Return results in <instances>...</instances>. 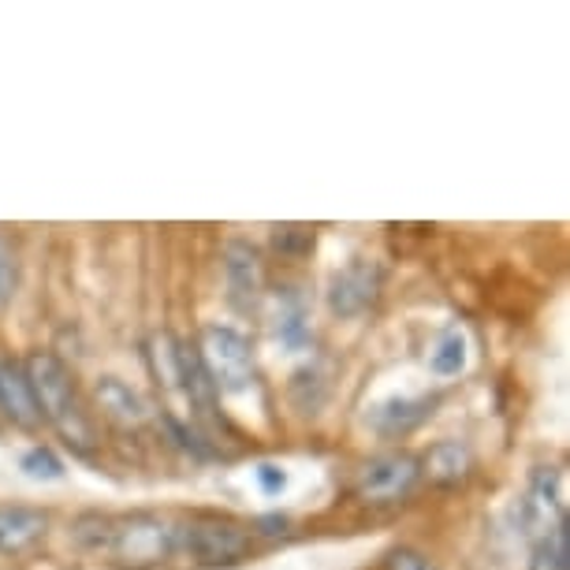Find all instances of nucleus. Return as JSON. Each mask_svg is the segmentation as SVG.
I'll list each match as a JSON object with an SVG mask.
<instances>
[{
	"label": "nucleus",
	"instance_id": "f257e3e1",
	"mask_svg": "<svg viewBox=\"0 0 570 570\" xmlns=\"http://www.w3.org/2000/svg\"><path fill=\"white\" fill-rule=\"evenodd\" d=\"M75 541L120 570H157L176 559V522L157 511H94L75 522Z\"/></svg>",
	"mask_w": 570,
	"mask_h": 570
},
{
	"label": "nucleus",
	"instance_id": "f03ea898",
	"mask_svg": "<svg viewBox=\"0 0 570 570\" xmlns=\"http://www.w3.org/2000/svg\"><path fill=\"white\" fill-rule=\"evenodd\" d=\"M23 373L30 381V392H35L41 425H49L63 440V448H71L75 455L90 459L101 444L98 422H94L90 406H86L68 365L52 351H30L23 358Z\"/></svg>",
	"mask_w": 570,
	"mask_h": 570
},
{
	"label": "nucleus",
	"instance_id": "7ed1b4c3",
	"mask_svg": "<svg viewBox=\"0 0 570 570\" xmlns=\"http://www.w3.org/2000/svg\"><path fill=\"white\" fill-rule=\"evenodd\" d=\"M254 533L250 525L228 519V514H190L187 522H176V556H187L190 563L220 570L235 567L250 556Z\"/></svg>",
	"mask_w": 570,
	"mask_h": 570
},
{
	"label": "nucleus",
	"instance_id": "20e7f679",
	"mask_svg": "<svg viewBox=\"0 0 570 570\" xmlns=\"http://www.w3.org/2000/svg\"><path fill=\"white\" fill-rule=\"evenodd\" d=\"M198 362L206 370L209 384L217 395H243L254 389L257 365H254V347L239 328L232 325H206L198 332Z\"/></svg>",
	"mask_w": 570,
	"mask_h": 570
},
{
	"label": "nucleus",
	"instance_id": "39448f33",
	"mask_svg": "<svg viewBox=\"0 0 570 570\" xmlns=\"http://www.w3.org/2000/svg\"><path fill=\"white\" fill-rule=\"evenodd\" d=\"M417 481H422V470H417L414 451H381V455L365 459L354 473L351 497L362 508H392L411 497Z\"/></svg>",
	"mask_w": 570,
	"mask_h": 570
},
{
	"label": "nucleus",
	"instance_id": "423d86ee",
	"mask_svg": "<svg viewBox=\"0 0 570 570\" xmlns=\"http://www.w3.org/2000/svg\"><path fill=\"white\" fill-rule=\"evenodd\" d=\"M384 287V268L370 257H354L340 273L328 279V309L336 317H362L365 309L376 306Z\"/></svg>",
	"mask_w": 570,
	"mask_h": 570
},
{
	"label": "nucleus",
	"instance_id": "0eeeda50",
	"mask_svg": "<svg viewBox=\"0 0 570 570\" xmlns=\"http://www.w3.org/2000/svg\"><path fill=\"white\" fill-rule=\"evenodd\" d=\"M522 525L530 541H544L559 525H567V503H563V473L556 466H537L522 500Z\"/></svg>",
	"mask_w": 570,
	"mask_h": 570
},
{
	"label": "nucleus",
	"instance_id": "6e6552de",
	"mask_svg": "<svg viewBox=\"0 0 570 570\" xmlns=\"http://www.w3.org/2000/svg\"><path fill=\"white\" fill-rule=\"evenodd\" d=\"M417 470H422V481H429L433 489H459L473 478L478 459H473V448L466 440H436V444H429L425 455H417Z\"/></svg>",
	"mask_w": 570,
	"mask_h": 570
},
{
	"label": "nucleus",
	"instance_id": "1a4fd4ad",
	"mask_svg": "<svg viewBox=\"0 0 570 570\" xmlns=\"http://www.w3.org/2000/svg\"><path fill=\"white\" fill-rule=\"evenodd\" d=\"M224 276H228V295L239 309H250L265 292V265L257 246L246 239H232L224 246Z\"/></svg>",
	"mask_w": 570,
	"mask_h": 570
},
{
	"label": "nucleus",
	"instance_id": "9d476101",
	"mask_svg": "<svg viewBox=\"0 0 570 570\" xmlns=\"http://www.w3.org/2000/svg\"><path fill=\"white\" fill-rule=\"evenodd\" d=\"M0 414H4V422L23 429V433H38L41 429L35 392H30L23 362L16 358H0Z\"/></svg>",
	"mask_w": 570,
	"mask_h": 570
},
{
	"label": "nucleus",
	"instance_id": "9b49d317",
	"mask_svg": "<svg viewBox=\"0 0 570 570\" xmlns=\"http://www.w3.org/2000/svg\"><path fill=\"white\" fill-rule=\"evenodd\" d=\"M49 533V514L30 503H0V556H23Z\"/></svg>",
	"mask_w": 570,
	"mask_h": 570
},
{
	"label": "nucleus",
	"instance_id": "f8f14e48",
	"mask_svg": "<svg viewBox=\"0 0 570 570\" xmlns=\"http://www.w3.org/2000/svg\"><path fill=\"white\" fill-rule=\"evenodd\" d=\"M429 414H433V403L429 400H414V395H389V400L370 406V417H365V422L373 425V433L395 440V436L414 433Z\"/></svg>",
	"mask_w": 570,
	"mask_h": 570
},
{
	"label": "nucleus",
	"instance_id": "ddd939ff",
	"mask_svg": "<svg viewBox=\"0 0 570 570\" xmlns=\"http://www.w3.org/2000/svg\"><path fill=\"white\" fill-rule=\"evenodd\" d=\"M94 400H98L101 414L112 417L116 425L138 429L149 422L146 400L127 381H120V376H98V381H94Z\"/></svg>",
	"mask_w": 570,
	"mask_h": 570
},
{
	"label": "nucleus",
	"instance_id": "4468645a",
	"mask_svg": "<svg viewBox=\"0 0 570 570\" xmlns=\"http://www.w3.org/2000/svg\"><path fill=\"white\" fill-rule=\"evenodd\" d=\"M149 373L160 384V392L179 395V373H183V343L171 332H154L146 343Z\"/></svg>",
	"mask_w": 570,
	"mask_h": 570
},
{
	"label": "nucleus",
	"instance_id": "2eb2a0df",
	"mask_svg": "<svg viewBox=\"0 0 570 570\" xmlns=\"http://www.w3.org/2000/svg\"><path fill=\"white\" fill-rule=\"evenodd\" d=\"M429 370L436 376H459L466 370V336L459 328H448L436 340V347L429 351Z\"/></svg>",
	"mask_w": 570,
	"mask_h": 570
},
{
	"label": "nucleus",
	"instance_id": "dca6fc26",
	"mask_svg": "<svg viewBox=\"0 0 570 570\" xmlns=\"http://www.w3.org/2000/svg\"><path fill=\"white\" fill-rule=\"evenodd\" d=\"M530 570H570V533H567V525H559V530L548 533L544 541H533Z\"/></svg>",
	"mask_w": 570,
	"mask_h": 570
},
{
	"label": "nucleus",
	"instance_id": "f3484780",
	"mask_svg": "<svg viewBox=\"0 0 570 570\" xmlns=\"http://www.w3.org/2000/svg\"><path fill=\"white\" fill-rule=\"evenodd\" d=\"M273 250L279 257H287V262H298V257L314 250V228H306V224H276Z\"/></svg>",
	"mask_w": 570,
	"mask_h": 570
},
{
	"label": "nucleus",
	"instance_id": "a211bd4d",
	"mask_svg": "<svg viewBox=\"0 0 570 570\" xmlns=\"http://www.w3.org/2000/svg\"><path fill=\"white\" fill-rule=\"evenodd\" d=\"M19 470L27 473V478L35 481H60L63 478V462L52 448H30L23 451V459H19Z\"/></svg>",
	"mask_w": 570,
	"mask_h": 570
},
{
	"label": "nucleus",
	"instance_id": "6ab92c4d",
	"mask_svg": "<svg viewBox=\"0 0 570 570\" xmlns=\"http://www.w3.org/2000/svg\"><path fill=\"white\" fill-rule=\"evenodd\" d=\"M16 287H19V254H16V246L0 235V306L12 303Z\"/></svg>",
	"mask_w": 570,
	"mask_h": 570
},
{
	"label": "nucleus",
	"instance_id": "aec40b11",
	"mask_svg": "<svg viewBox=\"0 0 570 570\" xmlns=\"http://www.w3.org/2000/svg\"><path fill=\"white\" fill-rule=\"evenodd\" d=\"M384 570H440L433 559H429L425 552H417V548H392L389 559H384Z\"/></svg>",
	"mask_w": 570,
	"mask_h": 570
},
{
	"label": "nucleus",
	"instance_id": "412c9836",
	"mask_svg": "<svg viewBox=\"0 0 570 570\" xmlns=\"http://www.w3.org/2000/svg\"><path fill=\"white\" fill-rule=\"evenodd\" d=\"M257 485H262L268 497H276V492H284L287 485V473L273 466V462H262V466H257Z\"/></svg>",
	"mask_w": 570,
	"mask_h": 570
},
{
	"label": "nucleus",
	"instance_id": "4be33fe9",
	"mask_svg": "<svg viewBox=\"0 0 570 570\" xmlns=\"http://www.w3.org/2000/svg\"><path fill=\"white\" fill-rule=\"evenodd\" d=\"M287 522L284 514H262L254 525H250V533H265V537H279V533H287Z\"/></svg>",
	"mask_w": 570,
	"mask_h": 570
}]
</instances>
